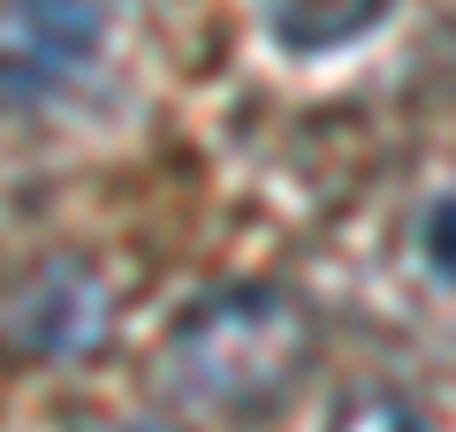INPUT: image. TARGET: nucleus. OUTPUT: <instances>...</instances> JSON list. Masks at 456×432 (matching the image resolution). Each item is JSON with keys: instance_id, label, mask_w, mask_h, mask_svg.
<instances>
[{"instance_id": "nucleus-6", "label": "nucleus", "mask_w": 456, "mask_h": 432, "mask_svg": "<svg viewBox=\"0 0 456 432\" xmlns=\"http://www.w3.org/2000/svg\"><path fill=\"white\" fill-rule=\"evenodd\" d=\"M426 251H434V266L456 281V197H449V205H434V220H426Z\"/></svg>"}, {"instance_id": "nucleus-4", "label": "nucleus", "mask_w": 456, "mask_h": 432, "mask_svg": "<svg viewBox=\"0 0 456 432\" xmlns=\"http://www.w3.org/2000/svg\"><path fill=\"white\" fill-rule=\"evenodd\" d=\"M380 8H388V0H259L266 31H274L289 53H335V46H350V38H365L380 23Z\"/></svg>"}, {"instance_id": "nucleus-7", "label": "nucleus", "mask_w": 456, "mask_h": 432, "mask_svg": "<svg viewBox=\"0 0 456 432\" xmlns=\"http://www.w3.org/2000/svg\"><path fill=\"white\" fill-rule=\"evenodd\" d=\"M114 432H175V425H160V417H130V425H114Z\"/></svg>"}, {"instance_id": "nucleus-3", "label": "nucleus", "mask_w": 456, "mask_h": 432, "mask_svg": "<svg viewBox=\"0 0 456 432\" xmlns=\"http://www.w3.org/2000/svg\"><path fill=\"white\" fill-rule=\"evenodd\" d=\"M107 38L99 0H0V92H53Z\"/></svg>"}, {"instance_id": "nucleus-5", "label": "nucleus", "mask_w": 456, "mask_h": 432, "mask_svg": "<svg viewBox=\"0 0 456 432\" xmlns=\"http://www.w3.org/2000/svg\"><path fill=\"white\" fill-rule=\"evenodd\" d=\"M327 432H426L419 402L395 395V387H350V395L327 410Z\"/></svg>"}, {"instance_id": "nucleus-1", "label": "nucleus", "mask_w": 456, "mask_h": 432, "mask_svg": "<svg viewBox=\"0 0 456 432\" xmlns=\"http://www.w3.org/2000/svg\"><path fill=\"white\" fill-rule=\"evenodd\" d=\"M312 311L289 288L236 281L198 296L167 334V387L198 410H266L312 364Z\"/></svg>"}, {"instance_id": "nucleus-2", "label": "nucleus", "mask_w": 456, "mask_h": 432, "mask_svg": "<svg viewBox=\"0 0 456 432\" xmlns=\"http://www.w3.org/2000/svg\"><path fill=\"white\" fill-rule=\"evenodd\" d=\"M0 334L23 356H84L114 334V288L92 258H38L0 288Z\"/></svg>"}]
</instances>
